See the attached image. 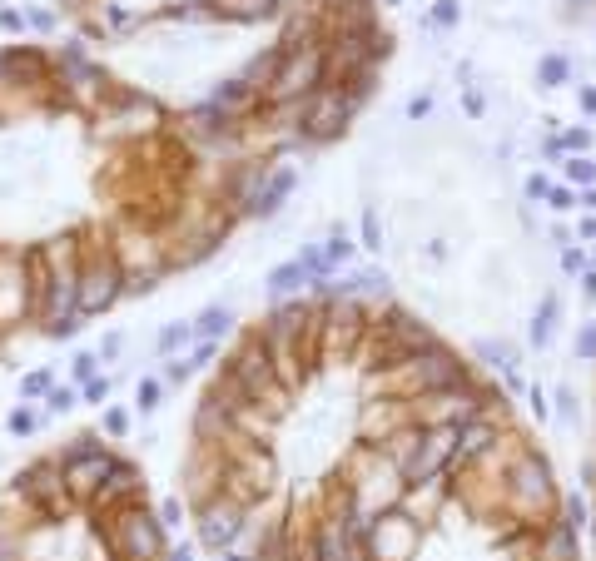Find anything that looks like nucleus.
I'll return each mask as SVG.
<instances>
[{"mask_svg": "<svg viewBox=\"0 0 596 561\" xmlns=\"http://www.w3.org/2000/svg\"><path fill=\"white\" fill-rule=\"evenodd\" d=\"M328 75V55L318 45H298V55H284V70L274 80V100H294V95H313Z\"/></svg>", "mask_w": 596, "mask_h": 561, "instance_id": "nucleus-1", "label": "nucleus"}, {"mask_svg": "<svg viewBox=\"0 0 596 561\" xmlns=\"http://www.w3.org/2000/svg\"><path fill=\"white\" fill-rule=\"evenodd\" d=\"M452 452H457V427H433V432H423V437H418V452L403 462V477H408L413 487H418V482H433Z\"/></svg>", "mask_w": 596, "mask_h": 561, "instance_id": "nucleus-2", "label": "nucleus"}, {"mask_svg": "<svg viewBox=\"0 0 596 561\" xmlns=\"http://www.w3.org/2000/svg\"><path fill=\"white\" fill-rule=\"evenodd\" d=\"M368 552H373V561H413V552H418V522H408L403 512L378 517V527L368 537Z\"/></svg>", "mask_w": 596, "mask_h": 561, "instance_id": "nucleus-3", "label": "nucleus"}, {"mask_svg": "<svg viewBox=\"0 0 596 561\" xmlns=\"http://www.w3.org/2000/svg\"><path fill=\"white\" fill-rule=\"evenodd\" d=\"M408 383L418 393H443V388H457L462 383V363L443 353V348H428L418 358H408Z\"/></svg>", "mask_w": 596, "mask_h": 561, "instance_id": "nucleus-4", "label": "nucleus"}, {"mask_svg": "<svg viewBox=\"0 0 596 561\" xmlns=\"http://www.w3.org/2000/svg\"><path fill=\"white\" fill-rule=\"evenodd\" d=\"M115 293H120V269H115V259L85 264V274H80V308H85V313L110 308V303H115Z\"/></svg>", "mask_w": 596, "mask_h": 561, "instance_id": "nucleus-5", "label": "nucleus"}, {"mask_svg": "<svg viewBox=\"0 0 596 561\" xmlns=\"http://www.w3.org/2000/svg\"><path fill=\"white\" fill-rule=\"evenodd\" d=\"M234 388H239L244 398H259L264 388H274V358H269L264 343H254V348H244V353L234 358Z\"/></svg>", "mask_w": 596, "mask_h": 561, "instance_id": "nucleus-6", "label": "nucleus"}, {"mask_svg": "<svg viewBox=\"0 0 596 561\" xmlns=\"http://www.w3.org/2000/svg\"><path fill=\"white\" fill-rule=\"evenodd\" d=\"M353 100L358 95H338V90H313V105H308V135H333L343 130V120L353 115Z\"/></svg>", "mask_w": 596, "mask_h": 561, "instance_id": "nucleus-7", "label": "nucleus"}, {"mask_svg": "<svg viewBox=\"0 0 596 561\" xmlns=\"http://www.w3.org/2000/svg\"><path fill=\"white\" fill-rule=\"evenodd\" d=\"M512 492H517L527 507H532V502H537V507H552L557 492H552V472H547V462H542V457H522V462L512 467Z\"/></svg>", "mask_w": 596, "mask_h": 561, "instance_id": "nucleus-8", "label": "nucleus"}, {"mask_svg": "<svg viewBox=\"0 0 596 561\" xmlns=\"http://www.w3.org/2000/svg\"><path fill=\"white\" fill-rule=\"evenodd\" d=\"M159 527L149 522L145 512H125L120 517V552L130 561H149V557H159Z\"/></svg>", "mask_w": 596, "mask_h": 561, "instance_id": "nucleus-9", "label": "nucleus"}, {"mask_svg": "<svg viewBox=\"0 0 596 561\" xmlns=\"http://www.w3.org/2000/svg\"><path fill=\"white\" fill-rule=\"evenodd\" d=\"M105 472H115L105 452H90V447H75V457H70V472H65V482H70L75 492H95Z\"/></svg>", "mask_w": 596, "mask_h": 561, "instance_id": "nucleus-10", "label": "nucleus"}, {"mask_svg": "<svg viewBox=\"0 0 596 561\" xmlns=\"http://www.w3.org/2000/svg\"><path fill=\"white\" fill-rule=\"evenodd\" d=\"M234 532H239V507L234 502H209L204 507V522H199V537L209 547H229Z\"/></svg>", "mask_w": 596, "mask_h": 561, "instance_id": "nucleus-11", "label": "nucleus"}, {"mask_svg": "<svg viewBox=\"0 0 596 561\" xmlns=\"http://www.w3.org/2000/svg\"><path fill=\"white\" fill-rule=\"evenodd\" d=\"M542 561H577V532L567 522H552L542 537Z\"/></svg>", "mask_w": 596, "mask_h": 561, "instance_id": "nucleus-12", "label": "nucleus"}, {"mask_svg": "<svg viewBox=\"0 0 596 561\" xmlns=\"http://www.w3.org/2000/svg\"><path fill=\"white\" fill-rule=\"evenodd\" d=\"M487 442H492V422L487 418H467L457 427V457H477Z\"/></svg>", "mask_w": 596, "mask_h": 561, "instance_id": "nucleus-13", "label": "nucleus"}, {"mask_svg": "<svg viewBox=\"0 0 596 561\" xmlns=\"http://www.w3.org/2000/svg\"><path fill=\"white\" fill-rule=\"evenodd\" d=\"M289 189H294V174H274V179H269V189H264V194L249 204V209H259V214H274V209H279V199H284Z\"/></svg>", "mask_w": 596, "mask_h": 561, "instance_id": "nucleus-14", "label": "nucleus"}, {"mask_svg": "<svg viewBox=\"0 0 596 561\" xmlns=\"http://www.w3.org/2000/svg\"><path fill=\"white\" fill-rule=\"evenodd\" d=\"M224 15H234V20H264L269 10H274V0H214Z\"/></svg>", "mask_w": 596, "mask_h": 561, "instance_id": "nucleus-15", "label": "nucleus"}, {"mask_svg": "<svg viewBox=\"0 0 596 561\" xmlns=\"http://www.w3.org/2000/svg\"><path fill=\"white\" fill-rule=\"evenodd\" d=\"M567 70H572V65H567L562 55H547V60L537 65V80H542V90H557V85L567 80Z\"/></svg>", "mask_w": 596, "mask_h": 561, "instance_id": "nucleus-16", "label": "nucleus"}, {"mask_svg": "<svg viewBox=\"0 0 596 561\" xmlns=\"http://www.w3.org/2000/svg\"><path fill=\"white\" fill-rule=\"evenodd\" d=\"M552 323H557V298H542V313H537V323H532V343H537V348L552 338Z\"/></svg>", "mask_w": 596, "mask_h": 561, "instance_id": "nucleus-17", "label": "nucleus"}, {"mask_svg": "<svg viewBox=\"0 0 596 561\" xmlns=\"http://www.w3.org/2000/svg\"><path fill=\"white\" fill-rule=\"evenodd\" d=\"M308 269H313V264H284V269H274V274H269V288H274V293H289V288H294Z\"/></svg>", "mask_w": 596, "mask_h": 561, "instance_id": "nucleus-18", "label": "nucleus"}, {"mask_svg": "<svg viewBox=\"0 0 596 561\" xmlns=\"http://www.w3.org/2000/svg\"><path fill=\"white\" fill-rule=\"evenodd\" d=\"M130 487H135V472H130V467H115V472H110V487L100 492V502H110V497H120V492H130Z\"/></svg>", "mask_w": 596, "mask_h": 561, "instance_id": "nucleus-19", "label": "nucleus"}, {"mask_svg": "<svg viewBox=\"0 0 596 561\" xmlns=\"http://www.w3.org/2000/svg\"><path fill=\"white\" fill-rule=\"evenodd\" d=\"M567 179H572V184H592L596 164H592V159H577V154H572V159H567Z\"/></svg>", "mask_w": 596, "mask_h": 561, "instance_id": "nucleus-20", "label": "nucleus"}, {"mask_svg": "<svg viewBox=\"0 0 596 561\" xmlns=\"http://www.w3.org/2000/svg\"><path fill=\"white\" fill-rule=\"evenodd\" d=\"M348 254H353V244H348L343 234H333V239H328V249H323V259H328V264H338V259H348Z\"/></svg>", "mask_w": 596, "mask_h": 561, "instance_id": "nucleus-21", "label": "nucleus"}, {"mask_svg": "<svg viewBox=\"0 0 596 561\" xmlns=\"http://www.w3.org/2000/svg\"><path fill=\"white\" fill-rule=\"evenodd\" d=\"M567 527H572V532L587 527V502H582V497H567Z\"/></svg>", "mask_w": 596, "mask_h": 561, "instance_id": "nucleus-22", "label": "nucleus"}, {"mask_svg": "<svg viewBox=\"0 0 596 561\" xmlns=\"http://www.w3.org/2000/svg\"><path fill=\"white\" fill-rule=\"evenodd\" d=\"M577 358H596V323H587L577 333Z\"/></svg>", "mask_w": 596, "mask_h": 561, "instance_id": "nucleus-23", "label": "nucleus"}, {"mask_svg": "<svg viewBox=\"0 0 596 561\" xmlns=\"http://www.w3.org/2000/svg\"><path fill=\"white\" fill-rule=\"evenodd\" d=\"M224 323H229V313H224V308H209V313H204V323H199V333H204V338H209L214 328L224 333Z\"/></svg>", "mask_w": 596, "mask_h": 561, "instance_id": "nucleus-24", "label": "nucleus"}, {"mask_svg": "<svg viewBox=\"0 0 596 561\" xmlns=\"http://www.w3.org/2000/svg\"><path fill=\"white\" fill-rule=\"evenodd\" d=\"M363 239L368 249H378V214H363Z\"/></svg>", "mask_w": 596, "mask_h": 561, "instance_id": "nucleus-25", "label": "nucleus"}, {"mask_svg": "<svg viewBox=\"0 0 596 561\" xmlns=\"http://www.w3.org/2000/svg\"><path fill=\"white\" fill-rule=\"evenodd\" d=\"M527 194H532V199H542V194H552V189H547V179H542V174H532V179H527Z\"/></svg>", "mask_w": 596, "mask_h": 561, "instance_id": "nucleus-26", "label": "nucleus"}, {"mask_svg": "<svg viewBox=\"0 0 596 561\" xmlns=\"http://www.w3.org/2000/svg\"><path fill=\"white\" fill-rule=\"evenodd\" d=\"M547 199H552V209H572V189H552Z\"/></svg>", "mask_w": 596, "mask_h": 561, "instance_id": "nucleus-27", "label": "nucleus"}, {"mask_svg": "<svg viewBox=\"0 0 596 561\" xmlns=\"http://www.w3.org/2000/svg\"><path fill=\"white\" fill-rule=\"evenodd\" d=\"M582 264H587V259H582V254H577V249H567V254H562V269H567V274H577V269H582Z\"/></svg>", "mask_w": 596, "mask_h": 561, "instance_id": "nucleus-28", "label": "nucleus"}, {"mask_svg": "<svg viewBox=\"0 0 596 561\" xmlns=\"http://www.w3.org/2000/svg\"><path fill=\"white\" fill-rule=\"evenodd\" d=\"M582 288H587V298H596V269L587 274V279H582Z\"/></svg>", "mask_w": 596, "mask_h": 561, "instance_id": "nucleus-29", "label": "nucleus"}, {"mask_svg": "<svg viewBox=\"0 0 596 561\" xmlns=\"http://www.w3.org/2000/svg\"><path fill=\"white\" fill-rule=\"evenodd\" d=\"M582 209H596V189H587V194H582Z\"/></svg>", "mask_w": 596, "mask_h": 561, "instance_id": "nucleus-30", "label": "nucleus"}, {"mask_svg": "<svg viewBox=\"0 0 596 561\" xmlns=\"http://www.w3.org/2000/svg\"><path fill=\"white\" fill-rule=\"evenodd\" d=\"M582 105H587V110L596 115V90H587V95H582Z\"/></svg>", "mask_w": 596, "mask_h": 561, "instance_id": "nucleus-31", "label": "nucleus"}, {"mask_svg": "<svg viewBox=\"0 0 596 561\" xmlns=\"http://www.w3.org/2000/svg\"><path fill=\"white\" fill-rule=\"evenodd\" d=\"M582 234H587V239H596V214L587 219V224H582Z\"/></svg>", "mask_w": 596, "mask_h": 561, "instance_id": "nucleus-32", "label": "nucleus"}, {"mask_svg": "<svg viewBox=\"0 0 596 561\" xmlns=\"http://www.w3.org/2000/svg\"><path fill=\"white\" fill-rule=\"evenodd\" d=\"M174 561H189V557H184V552H179V557H174Z\"/></svg>", "mask_w": 596, "mask_h": 561, "instance_id": "nucleus-33", "label": "nucleus"}]
</instances>
